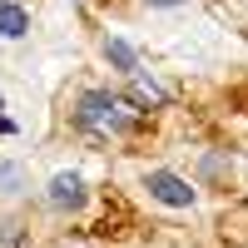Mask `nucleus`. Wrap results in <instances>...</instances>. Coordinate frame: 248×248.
I'll list each match as a JSON object with an SVG mask.
<instances>
[{"instance_id":"nucleus-1","label":"nucleus","mask_w":248,"mask_h":248,"mask_svg":"<svg viewBox=\"0 0 248 248\" xmlns=\"http://www.w3.org/2000/svg\"><path fill=\"white\" fill-rule=\"evenodd\" d=\"M75 119L85 124V129H99V124H109V129H134V124L119 114V99L109 90H90L85 99H79V114Z\"/></svg>"},{"instance_id":"nucleus-2","label":"nucleus","mask_w":248,"mask_h":248,"mask_svg":"<svg viewBox=\"0 0 248 248\" xmlns=\"http://www.w3.org/2000/svg\"><path fill=\"white\" fill-rule=\"evenodd\" d=\"M144 189H149V199L169 203V209H189V203L199 199L194 184L179 179V174H169V169H149V174H144Z\"/></svg>"},{"instance_id":"nucleus-3","label":"nucleus","mask_w":248,"mask_h":248,"mask_svg":"<svg viewBox=\"0 0 248 248\" xmlns=\"http://www.w3.org/2000/svg\"><path fill=\"white\" fill-rule=\"evenodd\" d=\"M50 209H60V214L85 209V179L79 174H55L50 179Z\"/></svg>"},{"instance_id":"nucleus-4","label":"nucleus","mask_w":248,"mask_h":248,"mask_svg":"<svg viewBox=\"0 0 248 248\" xmlns=\"http://www.w3.org/2000/svg\"><path fill=\"white\" fill-rule=\"evenodd\" d=\"M0 35H5V40L30 35V15H25V5H15V0H0Z\"/></svg>"},{"instance_id":"nucleus-5","label":"nucleus","mask_w":248,"mask_h":248,"mask_svg":"<svg viewBox=\"0 0 248 248\" xmlns=\"http://www.w3.org/2000/svg\"><path fill=\"white\" fill-rule=\"evenodd\" d=\"M105 55H109V65H114V70H124V75H139V60H134V50L124 45V40H109V45H105Z\"/></svg>"},{"instance_id":"nucleus-6","label":"nucleus","mask_w":248,"mask_h":248,"mask_svg":"<svg viewBox=\"0 0 248 248\" xmlns=\"http://www.w3.org/2000/svg\"><path fill=\"white\" fill-rule=\"evenodd\" d=\"M0 189L20 194V189H25V169H20V164H0Z\"/></svg>"},{"instance_id":"nucleus-7","label":"nucleus","mask_w":248,"mask_h":248,"mask_svg":"<svg viewBox=\"0 0 248 248\" xmlns=\"http://www.w3.org/2000/svg\"><path fill=\"white\" fill-rule=\"evenodd\" d=\"M149 5H159V10H174V5H184V0H149Z\"/></svg>"},{"instance_id":"nucleus-8","label":"nucleus","mask_w":248,"mask_h":248,"mask_svg":"<svg viewBox=\"0 0 248 248\" xmlns=\"http://www.w3.org/2000/svg\"><path fill=\"white\" fill-rule=\"evenodd\" d=\"M0 134H15V124H10V119H5V114H0Z\"/></svg>"},{"instance_id":"nucleus-9","label":"nucleus","mask_w":248,"mask_h":248,"mask_svg":"<svg viewBox=\"0 0 248 248\" xmlns=\"http://www.w3.org/2000/svg\"><path fill=\"white\" fill-rule=\"evenodd\" d=\"M0 109H5V99H0Z\"/></svg>"}]
</instances>
